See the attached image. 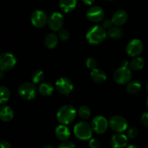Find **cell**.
<instances>
[{"label": "cell", "instance_id": "21", "mask_svg": "<svg viewBox=\"0 0 148 148\" xmlns=\"http://www.w3.org/2000/svg\"><path fill=\"white\" fill-rule=\"evenodd\" d=\"M45 46L49 49H53L58 43V37L54 33H49L44 39Z\"/></svg>", "mask_w": 148, "mask_h": 148}, {"label": "cell", "instance_id": "29", "mask_svg": "<svg viewBox=\"0 0 148 148\" xmlns=\"http://www.w3.org/2000/svg\"><path fill=\"white\" fill-rule=\"evenodd\" d=\"M69 32L66 29H62L59 32V38L62 40H67L69 38Z\"/></svg>", "mask_w": 148, "mask_h": 148}, {"label": "cell", "instance_id": "24", "mask_svg": "<svg viewBox=\"0 0 148 148\" xmlns=\"http://www.w3.org/2000/svg\"><path fill=\"white\" fill-rule=\"evenodd\" d=\"M123 31L121 28L118 27H111L108 29V36L112 39H119L122 36Z\"/></svg>", "mask_w": 148, "mask_h": 148}, {"label": "cell", "instance_id": "9", "mask_svg": "<svg viewBox=\"0 0 148 148\" xmlns=\"http://www.w3.org/2000/svg\"><path fill=\"white\" fill-rule=\"evenodd\" d=\"M108 123L106 119L102 116H98L93 119L92 121V130L97 134H103L108 129Z\"/></svg>", "mask_w": 148, "mask_h": 148}, {"label": "cell", "instance_id": "4", "mask_svg": "<svg viewBox=\"0 0 148 148\" xmlns=\"http://www.w3.org/2000/svg\"><path fill=\"white\" fill-rule=\"evenodd\" d=\"M114 80L120 85H124L132 79V72L127 66H121L116 70L114 75Z\"/></svg>", "mask_w": 148, "mask_h": 148}, {"label": "cell", "instance_id": "37", "mask_svg": "<svg viewBox=\"0 0 148 148\" xmlns=\"http://www.w3.org/2000/svg\"><path fill=\"white\" fill-rule=\"evenodd\" d=\"M42 148H55V147H53V146L50 145H45V146H43V147H42Z\"/></svg>", "mask_w": 148, "mask_h": 148}, {"label": "cell", "instance_id": "27", "mask_svg": "<svg viewBox=\"0 0 148 148\" xmlns=\"http://www.w3.org/2000/svg\"><path fill=\"white\" fill-rule=\"evenodd\" d=\"M43 78H44V74L40 70L36 71L32 75V80L33 83H38L41 82Z\"/></svg>", "mask_w": 148, "mask_h": 148}, {"label": "cell", "instance_id": "6", "mask_svg": "<svg viewBox=\"0 0 148 148\" xmlns=\"http://www.w3.org/2000/svg\"><path fill=\"white\" fill-rule=\"evenodd\" d=\"M18 93L23 99H33L36 95V88L33 83L25 82L22 84L19 88Z\"/></svg>", "mask_w": 148, "mask_h": 148}, {"label": "cell", "instance_id": "34", "mask_svg": "<svg viewBox=\"0 0 148 148\" xmlns=\"http://www.w3.org/2000/svg\"><path fill=\"white\" fill-rule=\"evenodd\" d=\"M112 25H113L112 20H106L105 21L103 22V27L104 28L110 29L111 27H112Z\"/></svg>", "mask_w": 148, "mask_h": 148}, {"label": "cell", "instance_id": "8", "mask_svg": "<svg viewBox=\"0 0 148 148\" xmlns=\"http://www.w3.org/2000/svg\"><path fill=\"white\" fill-rule=\"evenodd\" d=\"M56 88L60 93L69 95L73 90V84L68 78L61 77L56 82Z\"/></svg>", "mask_w": 148, "mask_h": 148}, {"label": "cell", "instance_id": "39", "mask_svg": "<svg viewBox=\"0 0 148 148\" xmlns=\"http://www.w3.org/2000/svg\"><path fill=\"white\" fill-rule=\"evenodd\" d=\"M126 148H138V147H137L136 146H134V145H130Z\"/></svg>", "mask_w": 148, "mask_h": 148}, {"label": "cell", "instance_id": "10", "mask_svg": "<svg viewBox=\"0 0 148 148\" xmlns=\"http://www.w3.org/2000/svg\"><path fill=\"white\" fill-rule=\"evenodd\" d=\"M32 24L36 27H42L46 24L48 21L47 15L43 11L40 10L33 12L30 17Z\"/></svg>", "mask_w": 148, "mask_h": 148}, {"label": "cell", "instance_id": "2", "mask_svg": "<svg viewBox=\"0 0 148 148\" xmlns=\"http://www.w3.org/2000/svg\"><path fill=\"white\" fill-rule=\"evenodd\" d=\"M56 117L58 121L62 124H69L72 122L76 117V110L72 106L65 105L59 108Z\"/></svg>", "mask_w": 148, "mask_h": 148}, {"label": "cell", "instance_id": "1", "mask_svg": "<svg viewBox=\"0 0 148 148\" xmlns=\"http://www.w3.org/2000/svg\"><path fill=\"white\" fill-rule=\"evenodd\" d=\"M106 31L103 27L95 25L88 30L86 34V38L90 44L97 45L101 43L106 38Z\"/></svg>", "mask_w": 148, "mask_h": 148}, {"label": "cell", "instance_id": "17", "mask_svg": "<svg viewBox=\"0 0 148 148\" xmlns=\"http://www.w3.org/2000/svg\"><path fill=\"white\" fill-rule=\"evenodd\" d=\"M14 117V111L10 107L7 106H2L0 109V119L1 121H10Z\"/></svg>", "mask_w": 148, "mask_h": 148}, {"label": "cell", "instance_id": "22", "mask_svg": "<svg viewBox=\"0 0 148 148\" xmlns=\"http://www.w3.org/2000/svg\"><path fill=\"white\" fill-rule=\"evenodd\" d=\"M140 90H141V84L137 80L131 81L127 85V91L130 93H137Z\"/></svg>", "mask_w": 148, "mask_h": 148}, {"label": "cell", "instance_id": "19", "mask_svg": "<svg viewBox=\"0 0 148 148\" xmlns=\"http://www.w3.org/2000/svg\"><path fill=\"white\" fill-rule=\"evenodd\" d=\"M76 5L77 0H59V6L61 9L66 13L73 11Z\"/></svg>", "mask_w": 148, "mask_h": 148}, {"label": "cell", "instance_id": "28", "mask_svg": "<svg viewBox=\"0 0 148 148\" xmlns=\"http://www.w3.org/2000/svg\"><path fill=\"white\" fill-rule=\"evenodd\" d=\"M86 66H88V69L92 70L94 69H96L97 66H98V63H97V61L94 58H89L86 61Z\"/></svg>", "mask_w": 148, "mask_h": 148}, {"label": "cell", "instance_id": "7", "mask_svg": "<svg viewBox=\"0 0 148 148\" xmlns=\"http://www.w3.org/2000/svg\"><path fill=\"white\" fill-rule=\"evenodd\" d=\"M109 126L113 131L117 133H121L127 130L128 124L124 117L121 116H114L110 119Z\"/></svg>", "mask_w": 148, "mask_h": 148}, {"label": "cell", "instance_id": "23", "mask_svg": "<svg viewBox=\"0 0 148 148\" xmlns=\"http://www.w3.org/2000/svg\"><path fill=\"white\" fill-rule=\"evenodd\" d=\"M145 66V61L141 57H135L130 62V67L133 70H140Z\"/></svg>", "mask_w": 148, "mask_h": 148}, {"label": "cell", "instance_id": "25", "mask_svg": "<svg viewBox=\"0 0 148 148\" xmlns=\"http://www.w3.org/2000/svg\"><path fill=\"white\" fill-rule=\"evenodd\" d=\"M10 92L7 88L4 86H1L0 88V103L3 104L7 102L10 99Z\"/></svg>", "mask_w": 148, "mask_h": 148}, {"label": "cell", "instance_id": "33", "mask_svg": "<svg viewBox=\"0 0 148 148\" xmlns=\"http://www.w3.org/2000/svg\"><path fill=\"white\" fill-rule=\"evenodd\" d=\"M141 121L145 127H148V112L144 113V114L142 115Z\"/></svg>", "mask_w": 148, "mask_h": 148}, {"label": "cell", "instance_id": "15", "mask_svg": "<svg viewBox=\"0 0 148 148\" xmlns=\"http://www.w3.org/2000/svg\"><path fill=\"white\" fill-rule=\"evenodd\" d=\"M55 134L57 139L61 141H66L70 137L71 132L69 129L65 124H61L58 126L55 130Z\"/></svg>", "mask_w": 148, "mask_h": 148}, {"label": "cell", "instance_id": "12", "mask_svg": "<svg viewBox=\"0 0 148 148\" xmlns=\"http://www.w3.org/2000/svg\"><path fill=\"white\" fill-rule=\"evenodd\" d=\"M143 50V42L139 39H133L127 46V53L130 56H137Z\"/></svg>", "mask_w": 148, "mask_h": 148}, {"label": "cell", "instance_id": "26", "mask_svg": "<svg viewBox=\"0 0 148 148\" xmlns=\"http://www.w3.org/2000/svg\"><path fill=\"white\" fill-rule=\"evenodd\" d=\"M78 114L82 119H88L90 116L91 111L89 107H88L87 106H82L78 110Z\"/></svg>", "mask_w": 148, "mask_h": 148}, {"label": "cell", "instance_id": "3", "mask_svg": "<svg viewBox=\"0 0 148 148\" xmlns=\"http://www.w3.org/2000/svg\"><path fill=\"white\" fill-rule=\"evenodd\" d=\"M92 127L88 123L81 121L74 127V133L78 139L81 140H88L91 139L92 134Z\"/></svg>", "mask_w": 148, "mask_h": 148}, {"label": "cell", "instance_id": "32", "mask_svg": "<svg viewBox=\"0 0 148 148\" xmlns=\"http://www.w3.org/2000/svg\"><path fill=\"white\" fill-rule=\"evenodd\" d=\"M89 146L90 148H101V143L97 139H91Z\"/></svg>", "mask_w": 148, "mask_h": 148}, {"label": "cell", "instance_id": "5", "mask_svg": "<svg viewBox=\"0 0 148 148\" xmlns=\"http://www.w3.org/2000/svg\"><path fill=\"white\" fill-rule=\"evenodd\" d=\"M15 57L10 53H3L0 56V69L2 72L10 71L16 64Z\"/></svg>", "mask_w": 148, "mask_h": 148}, {"label": "cell", "instance_id": "41", "mask_svg": "<svg viewBox=\"0 0 148 148\" xmlns=\"http://www.w3.org/2000/svg\"><path fill=\"white\" fill-rule=\"evenodd\" d=\"M147 108H148V98L147 99Z\"/></svg>", "mask_w": 148, "mask_h": 148}, {"label": "cell", "instance_id": "30", "mask_svg": "<svg viewBox=\"0 0 148 148\" xmlns=\"http://www.w3.org/2000/svg\"><path fill=\"white\" fill-rule=\"evenodd\" d=\"M138 135V130L136 127H131L127 131V136L130 139H134Z\"/></svg>", "mask_w": 148, "mask_h": 148}, {"label": "cell", "instance_id": "36", "mask_svg": "<svg viewBox=\"0 0 148 148\" xmlns=\"http://www.w3.org/2000/svg\"><path fill=\"white\" fill-rule=\"evenodd\" d=\"M82 2L87 5H91L95 1V0H82Z\"/></svg>", "mask_w": 148, "mask_h": 148}, {"label": "cell", "instance_id": "42", "mask_svg": "<svg viewBox=\"0 0 148 148\" xmlns=\"http://www.w3.org/2000/svg\"><path fill=\"white\" fill-rule=\"evenodd\" d=\"M109 1H113V0H109Z\"/></svg>", "mask_w": 148, "mask_h": 148}, {"label": "cell", "instance_id": "40", "mask_svg": "<svg viewBox=\"0 0 148 148\" xmlns=\"http://www.w3.org/2000/svg\"><path fill=\"white\" fill-rule=\"evenodd\" d=\"M146 88H147V91H148V82H147V85H146Z\"/></svg>", "mask_w": 148, "mask_h": 148}, {"label": "cell", "instance_id": "38", "mask_svg": "<svg viewBox=\"0 0 148 148\" xmlns=\"http://www.w3.org/2000/svg\"><path fill=\"white\" fill-rule=\"evenodd\" d=\"M122 64H123V66H127V65L128 64V62H127V61H124Z\"/></svg>", "mask_w": 148, "mask_h": 148}, {"label": "cell", "instance_id": "35", "mask_svg": "<svg viewBox=\"0 0 148 148\" xmlns=\"http://www.w3.org/2000/svg\"><path fill=\"white\" fill-rule=\"evenodd\" d=\"M0 147L1 148H11V145L7 141H2L0 144Z\"/></svg>", "mask_w": 148, "mask_h": 148}, {"label": "cell", "instance_id": "13", "mask_svg": "<svg viewBox=\"0 0 148 148\" xmlns=\"http://www.w3.org/2000/svg\"><path fill=\"white\" fill-rule=\"evenodd\" d=\"M87 17L92 22H100L103 19L105 12L102 7L98 6H93L91 7L87 11Z\"/></svg>", "mask_w": 148, "mask_h": 148}, {"label": "cell", "instance_id": "18", "mask_svg": "<svg viewBox=\"0 0 148 148\" xmlns=\"http://www.w3.org/2000/svg\"><path fill=\"white\" fill-rule=\"evenodd\" d=\"M90 77L92 80L98 83H103L106 80V75L103 71L99 69H94L91 71Z\"/></svg>", "mask_w": 148, "mask_h": 148}, {"label": "cell", "instance_id": "11", "mask_svg": "<svg viewBox=\"0 0 148 148\" xmlns=\"http://www.w3.org/2000/svg\"><path fill=\"white\" fill-rule=\"evenodd\" d=\"M64 24V17L59 12H53L48 20V25L50 29L53 31L59 30Z\"/></svg>", "mask_w": 148, "mask_h": 148}, {"label": "cell", "instance_id": "31", "mask_svg": "<svg viewBox=\"0 0 148 148\" xmlns=\"http://www.w3.org/2000/svg\"><path fill=\"white\" fill-rule=\"evenodd\" d=\"M57 148H76V146L72 142L64 141L58 146Z\"/></svg>", "mask_w": 148, "mask_h": 148}, {"label": "cell", "instance_id": "16", "mask_svg": "<svg viewBox=\"0 0 148 148\" xmlns=\"http://www.w3.org/2000/svg\"><path fill=\"white\" fill-rule=\"evenodd\" d=\"M127 19H128V14L127 12L119 10L113 14L111 20L113 22V24L116 26H120L124 25L127 22Z\"/></svg>", "mask_w": 148, "mask_h": 148}, {"label": "cell", "instance_id": "20", "mask_svg": "<svg viewBox=\"0 0 148 148\" xmlns=\"http://www.w3.org/2000/svg\"><path fill=\"white\" fill-rule=\"evenodd\" d=\"M38 91L43 96H50L53 92V87L49 82H43L39 85Z\"/></svg>", "mask_w": 148, "mask_h": 148}, {"label": "cell", "instance_id": "14", "mask_svg": "<svg viewBox=\"0 0 148 148\" xmlns=\"http://www.w3.org/2000/svg\"><path fill=\"white\" fill-rule=\"evenodd\" d=\"M128 143V138L125 134L121 133H117L112 136L110 144L113 148H123L125 147Z\"/></svg>", "mask_w": 148, "mask_h": 148}]
</instances>
